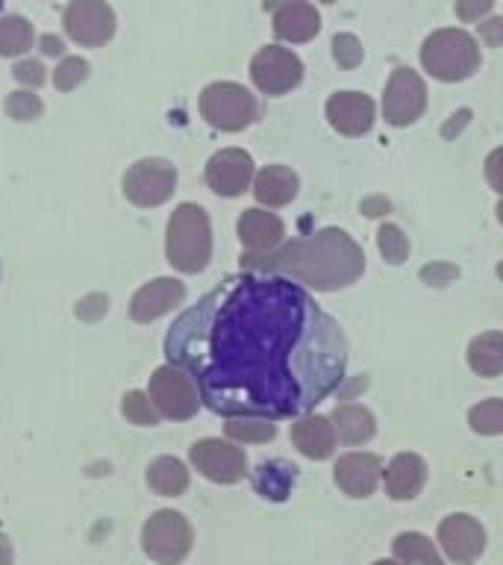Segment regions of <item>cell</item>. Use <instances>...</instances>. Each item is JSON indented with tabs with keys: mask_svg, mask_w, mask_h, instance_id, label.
<instances>
[{
	"mask_svg": "<svg viewBox=\"0 0 503 565\" xmlns=\"http://www.w3.org/2000/svg\"><path fill=\"white\" fill-rule=\"evenodd\" d=\"M168 353L201 388V401L229 418H291L342 386V327L300 282L282 274H245L185 312Z\"/></svg>",
	"mask_w": 503,
	"mask_h": 565,
	"instance_id": "1",
	"label": "cell"
},
{
	"mask_svg": "<svg viewBox=\"0 0 503 565\" xmlns=\"http://www.w3.org/2000/svg\"><path fill=\"white\" fill-rule=\"evenodd\" d=\"M242 268L259 274H282L315 291H335L351 286L365 271V254L344 230L327 227L312 236L291 238L274 250H247Z\"/></svg>",
	"mask_w": 503,
	"mask_h": 565,
	"instance_id": "2",
	"label": "cell"
},
{
	"mask_svg": "<svg viewBox=\"0 0 503 565\" xmlns=\"http://www.w3.org/2000/svg\"><path fill=\"white\" fill-rule=\"evenodd\" d=\"M168 263L183 274H201L212 259L210 215L197 203H180L171 212L165 238Z\"/></svg>",
	"mask_w": 503,
	"mask_h": 565,
	"instance_id": "3",
	"label": "cell"
},
{
	"mask_svg": "<svg viewBox=\"0 0 503 565\" xmlns=\"http://www.w3.org/2000/svg\"><path fill=\"white\" fill-rule=\"evenodd\" d=\"M421 65L436 79L459 83L480 68V47L465 30H436L421 47Z\"/></svg>",
	"mask_w": 503,
	"mask_h": 565,
	"instance_id": "4",
	"label": "cell"
},
{
	"mask_svg": "<svg viewBox=\"0 0 503 565\" xmlns=\"http://www.w3.org/2000/svg\"><path fill=\"white\" fill-rule=\"evenodd\" d=\"M256 97L238 83H212L203 88L201 115L215 130L238 132L256 121Z\"/></svg>",
	"mask_w": 503,
	"mask_h": 565,
	"instance_id": "5",
	"label": "cell"
},
{
	"mask_svg": "<svg viewBox=\"0 0 503 565\" xmlns=\"http://www.w3.org/2000/svg\"><path fill=\"white\" fill-rule=\"evenodd\" d=\"M150 401L157 413L171 422H185L201 409V388L194 377L180 365H159L150 377Z\"/></svg>",
	"mask_w": 503,
	"mask_h": 565,
	"instance_id": "6",
	"label": "cell"
},
{
	"mask_svg": "<svg viewBox=\"0 0 503 565\" xmlns=\"http://www.w3.org/2000/svg\"><path fill=\"white\" fill-rule=\"evenodd\" d=\"M192 524L174 510L153 512L141 530L145 554L159 565H180L192 551Z\"/></svg>",
	"mask_w": 503,
	"mask_h": 565,
	"instance_id": "7",
	"label": "cell"
},
{
	"mask_svg": "<svg viewBox=\"0 0 503 565\" xmlns=\"http://www.w3.org/2000/svg\"><path fill=\"white\" fill-rule=\"evenodd\" d=\"M124 198L132 206L150 210L165 203L176 189V168L168 159H141L124 174Z\"/></svg>",
	"mask_w": 503,
	"mask_h": 565,
	"instance_id": "8",
	"label": "cell"
},
{
	"mask_svg": "<svg viewBox=\"0 0 503 565\" xmlns=\"http://www.w3.org/2000/svg\"><path fill=\"white\" fill-rule=\"evenodd\" d=\"M250 79H254L256 88L263 95H286L295 86H300V79H303V62L289 47L268 44L250 62Z\"/></svg>",
	"mask_w": 503,
	"mask_h": 565,
	"instance_id": "9",
	"label": "cell"
},
{
	"mask_svg": "<svg viewBox=\"0 0 503 565\" xmlns=\"http://www.w3.org/2000/svg\"><path fill=\"white\" fill-rule=\"evenodd\" d=\"M427 109V86L413 68H395L383 95V115L392 127H409Z\"/></svg>",
	"mask_w": 503,
	"mask_h": 565,
	"instance_id": "10",
	"label": "cell"
},
{
	"mask_svg": "<svg viewBox=\"0 0 503 565\" xmlns=\"http://www.w3.org/2000/svg\"><path fill=\"white\" fill-rule=\"evenodd\" d=\"M189 457H192V466L197 468L206 480L221 486L238 483L247 471L245 450L221 439L194 441L192 450H189Z\"/></svg>",
	"mask_w": 503,
	"mask_h": 565,
	"instance_id": "11",
	"label": "cell"
},
{
	"mask_svg": "<svg viewBox=\"0 0 503 565\" xmlns=\"http://www.w3.org/2000/svg\"><path fill=\"white\" fill-rule=\"evenodd\" d=\"M65 30L83 47H104L115 35V12L106 0H71Z\"/></svg>",
	"mask_w": 503,
	"mask_h": 565,
	"instance_id": "12",
	"label": "cell"
},
{
	"mask_svg": "<svg viewBox=\"0 0 503 565\" xmlns=\"http://www.w3.org/2000/svg\"><path fill=\"white\" fill-rule=\"evenodd\" d=\"M254 180V159L242 148H224L206 166V183L221 198H238Z\"/></svg>",
	"mask_w": 503,
	"mask_h": 565,
	"instance_id": "13",
	"label": "cell"
},
{
	"mask_svg": "<svg viewBox=\"0 0 503 565\" xmlns=\"http://www.w3.org/2000/svg\"><path fill=\"white\" fill-rule=\"evenodd\" d=\"M439 545L453 563H474L485 547L483 524L471 515H448L439 527Z\"/></svg>",
	"mask_w": 503,
	"mask_h": 565,
	"instance_id": "14",
	"label": "cell"
},
{
	"mask_svg": "<svg viewBox=\"0 0 503 565\" xmlns=\"http://www.w3.org/2000/svg\"><path fill=\"white\" fill-rule=\"evenodd\" d=\"M185 298V286L174 277H159L145 282L130 300V318L139 324H148L153 318L165 316L168 309L180 307Z\"/></svg>",
	"mask_w": 503,
	"mask_h": 565,
	"instance_id": "15",
	"label": "cell"
},
{
	"mask_svg": "<svg viewBox=\"0 0 503 565\" xmlns=\"http://www.w3.org/2000/svg\"><path fill=\"white\" fill-rule=\"evenodd\" d=\"M327 118L342 136H365L374 127V100L360 92H339L327 100Z\"/></svg>",
	"mask_w": 503,
	"mask_h": 565,
	"instance_id": "16",
	"label": "cell"
},
{
	"mask_svg": "<svg viewBox=\"0 0 503 565\" xmlns=\"http://www.w3.org/2000/svg\"><path fill=\"white\" fill-rule=\"evenodd\" d=\"M379 459L374 454H365V450H353V454H344L339 462H335V483L344 494L351 498H368L374 494L379 483Z\"/></svg>",
	"mask_w": 503,
	"mask_h": 565,
	"instance_id": "17",
	"label": "cell"
},
{
	"mask_svg": "<svg viewBox=\"0 0 503 565\" xmlns=\"http://www.w3.org/2000/svg\"><path fill=\"white\" fill-rule=\"evenodd\" d=\"M321 30V15L309 0H286L274 9V35L282 42L303 44Z\"/></svg>",
	"mask_w": 503,
	"mask_h": 565,
	"instance_id": "18",
	"label": "cell"
},
{
	"mask_svg": "<svg viewBox=\"0 0 503 565\" xmlns=\"http://www.w3.org/2000/svg\"><path fill=\"white\" fill-rule=\"evenodd\" d=\"M238 238L247 250H274L286 238V224L268 210H245L238 218Z\"/></svg>",
	"mask_w": 503,
	"mask_h": 565,
	"instance_id": "19",
	"label": "cell"
},
{
	"mask_svg": "<svg viewBox=\"0 0 503 565\" xmlns=\"http://www.w3.org/2000/svg\"><path fill=\"white\" fill-rule=\"evenodd\" d=\"M291 441L303 457L327 459L335 450V427L324 415H303L291 424Z\"/></svg>",
	"mask_w": 503,
	"mask_h": 565,
	"instance_id": "20",
	"label": "cell"
},
{
	"mask_svg": "<svg viewBox=\"0 0 503 565\" xmlns=\"http://www.w3.org/2000/svg\"><path fill=\"white\" fill-rule=\"evenodd\" d=\"M383 475H386L388 498L413 501L415 494L424 489V483H427V462L418 454H397Z\"/></svg>",
	"mask_w": 503,
	"mask_h": 565,
	"instance_id": "21",
	"label": "cell"
},
{
	"mask_svg": "<svg viewBox=\"0 0 503 565\" xmlns=\"http://www.w3.org/2000/svg\"><path fill=\"white\" fill-rule=\"evenodd\" d=\"M298 174L286 166H265L254 180L256 201L263 206H286L298 194Z\"/></svg>",
	"mask_w": 503,
	"mask_h": 565,
	"instance_id": "22",
	"label": "cell"
},
{
	"mask_svg": "<svg viewBox=\"0 0 503 565\" xmlns=\"http://www.w3.org/2000/svg\"><path fill=\"white\" fill-rule=\"evenodd\" d=\"M333 427H335V439L344 441V445H365V441L374 439V433H377L374 415L360 404L335 406Z\"/></svg>",
	"mask_w": 503,
	"mask_h": 565,
	"instance_id": "23",
	"label": "cell"
},
{
	"mask_svg": "<svg viewBox=\"0 0 503 565\" xmlns=\"http://www.w3.org/2000/svg\"><path fill=\"white\" fill-rule=\"evenodd\" d=\"M468 365L480 377H497L503 374V333L477 335L474 342L468 344Z\"/></svg>",
	"mask_w": 503,
	"mask_h": 565,
	"instance_id": "24",
	"label": "cell"
},
{
	"mask_svg": "<svg viewBox=\"0 0 503 565\" xmlns=\"http://www.w3.org/2000/svg\"><path fill=\"white\" fill-rule=\"evenodd\" d=\"M148 486L157 494H183L189 489V471L176 457H157L148 466Z\"/></svg>",
	"mask_w": 503,
	"mask_h": 565,
	"instance_id": "25",
	"label": "cell"
},
{
	"mask_svg": "<svg viewBox=\"0 0 503 565\" xmlns=\"http://www.w3.org/2000/svg\"><path fill=\"white\" fill-rule=\"evenodd\" d=\"M35 33L26 18H0V56H21L33 47Z\"/></svg>",
	"mask_w": 503,
	"mask_h": 565,
	"instance_id": "26",
	"label": "cell"
},
{
	"mask_svg": "<svg viewBox=\"0 0 503 565\" xmlns=\"http://www.w3.org/2000/svg\"><path fill=\"white\" fill-rule=\"evenodd\" d=\"M395 556L404 565H441V556L424 533H400L395 539Z\"/></svg>",
	"mask_w": 503,
	"mask_h": 565,
	"instance_id": "27",
	"label": "cell"
},
{
	"mask_svg": "<svg viewBox=\"0 0 503 565\" xmlns=\"http://www.w3.org/2000/svg\"><path fill=\"white\" fill-rule=\"evenodd\" d=\"M254 483L265 498L282 501V498L289 494L291 483H295V468L286 466V462H265V466H259V471H256Z\"/></svg>",
	"mask_w": 503,
	"mask_h": 565,
	"instance_id": "28",
	"label": "cell"
},
{
	"mask_svg": "<svg viewBox=\"0 0 503 565\" xmlns=\"http://www.w3.org/2000/svg\"><path fill=\"white\" fill-rule=\"evenodd\" d=\"M224 433H227L233 441H271L277 436V427L271 424V418H256V415H242V418H229L224 424Z\"/></svg>",
	"mask_w": 503,
	"mask_h": 565,
	"instance_id": "29",
	"label": "cell"
},
{
	"mask_svg": "<svg viewBox=\"0 0 503 565\" xmlns=\"http://www.w3.org/2000/svg\"><path fill=\"white\" fill-rule=\"evenodd\" d=\"M471 430L480 436H501L503 433V397H489L468 413Z\"/></svg>",
	"mask_w": 503,
	"mask_h": 565,
	"instance_id": "30",
	"label": "cell"
},
{
	"mask_svg": "<svg viewBox=\"0 0 503 565\" xmlns=\"http://www.w3.org/2000/svg\"><path fill=\"white\" fill-rule=\"evenodd\" d=\"M121 413L127 422L141 424V427H153V424L159 422V413H157V406H153V401H150L145 392H136V388L124 395Z\"/></svg>",
	"mask_w": 503,
	"mask_h": 565,
	"instance_id": "31",
	"label": "cell"
},
{
	"mask_svg": "<svg viewBox=\"0 0 503 565\" xmlns=\"http://www.w3.org/2000/svg\"><path fill=\"white\" fill-rule=\"evenodd\" d=\"M377 247L379 254L386 256L392 265L406 263V256H409V238L404 236V230L395 227V224H383L377 230Z\"/></svg>",
	"mask_w": 503,
	"mask_h": 565,
	"instance_id": "32",
	"label": "cell"
},
{
	"mask_svg": "<svg viewBox=\"0 0 503 565\" xmlns=\"http://www.w3.org/2000/svg\"><path fill=\"white\" fill-rule=\"evenodd\" d=\"M88 77V62L83 56H68V60H62L53 71V86L60 88V92H71V88H77L83 79Z\"/></svg>",
	"mask_w": 503,
	"mask_h": 565,
	"instance_id": "33",
	"label": "cell"
},
{
	"mask_svg": "<svg viewBox=\"0 0 503 565\" xmlns=\"http://www.w3.org/2000/svg\"><path fill=\"white\" fill-rule=\"evenodd\" d=\"M44 109V104L39 100V95L33 92H15V95L7 97V113L9 118H15V121H33L39 118Z\"/></svg>",
	"mask_w": 503,
	"mask_h": 565,
	"instance_id": "34",
	"label": "cell"
},
{
	"mask_svg": "<svg viewBox=\"0 0 503 565\" xmlns=\"http://www.w3.org/2000/svg\"><path fill=\"white\" fill-rule=\"evenodd\" d=\"M333 56L342 68H356L362 62V44L356 35L339 33L333 39Z\"/></svg>",
	"mask_w": 503,
	"mask_h": 565,
	"instance_id": "35",
	"label": "cell"
},
{
	"mask_svg": "<svg viewBox=\"0 0 503 565\" xmlns=\"http://www.w3.org/2000/svg\"><path fill=\"white\" fill-rule=\"evenodd\" d=\"M12 77L21 83V86H42L44 83V65L35 60H24L18 62L15 68H12Z\"/></svg>",
	"mask_w": 503,
	"mask_h": 565,
	"instance_id": "36",
	"label": "cell"
},
{
	"mask_svg": "<svg viewBox=\"0 0 503 565\" xmlns=\"http://www.w3.org/2000/svg\"><path fill=\"white\" fill-rule=\"evenodd\" d=\"M492 7H494V0H457V15L459 21L471 24V21H480L483 15H489Z\"/></svg>",
	"mask_w": 503,
	"mask_h": 565,
	"instance_id": "37",
	"label": "cell"
},
{
	"mask_svg": "<svg viewBox=\"0 0 503 565\" xmlns=\"http://www.w3.org/2000/svg\"><path fill=\"white\" fill-rule=\"evenodd\" d=\"M106 307H109V298L106 295H88L77 303V316L83 321H97V318L106 316Z\"/></svg>",
	"mask_w": 503,
	"mask_h": 565,
	"instance_id": "38",
	"label": "cell"
},
{
	"mask_svg": "<svg viewBox=\"0 0 503 565\" xmlns=\"http://www.w3.org/2000/svg\"><path fill=\"white\" fill-rule=\"evenodd\" d=\"M485 180H489L494 192L503 194V148L492 150L489 159H485Z\"/></svg>",
	"mask_w": 503,
	"mask_h": 565,
	"instance_id": "39",
	"label": "cell"
},
{
	"mask_svg": "<svg viewBox=\"0 0 503 565\" xmlns=\"http://www.w3.org/2000/svg\"><path fill=\"white\" fill-rule=\"evenodd\" d=\"M480 39H483L485 44H492V47L503 44V18L483 21V24H480Z\"/></svg>",
	"mask_w": 503,
	"mask_h": 565,
	"instance_id": "40",
	"label": "cell"
},
{
	"mask_svg": "<svg viewBox=\"0 0 503 565\" xmlns=\"http://www.w3.org/2000/svg\"><path fill=\"white\" fill-rule=\"evenodd\" d=\"M421 277L424 280H430V286L432 282H436V286H445L450 277H457V268H450V265H436V268H424Z\"/></svg>",
	"mask_w": 503,
	"mask_h": 565,
	"instance_id": "41",
	"label": "cell"
},
{
	"mask_svg": "<svg viewBox=\"0 0 503 565\" xmlns=\"http://www.w3.org/2000/svg\"><path fill=\"white\" fill-rule=\"evenodd\" d=\"M362 210H365V215H383V212H388V201H383V198H371V201L362 203Z\"/></svg>",
	"mask_w": 503,
	"mask_h": 565,
	"instance_id": "42",
	"label": "cell"
},
{
	"mask_svg": "<svg viewBox=\"0 0 503 565\" xmlns=\"http://www.w3.org/2000/svg\"><path fill=\"white\" fill-rule=\"evenodd\" d=\"M42 51L47 56H56V53H62V42L56 35H42Z\"/></svg>",
	"mask_w": 503,
	"mask_h": 565,
	"instance_id": "43",
	"label": "cell"
},
{
	"mask_svg": "<svg viewBox=\"0 0 503 565\" xmlns=\"http://www.w3.org/2000/svg\"><path fill=\"white\" fill-rule=\"evenodd\" d=\"M0 565H12V545L3 533H0Z\"/></svg>",
	"mask_w": 503,
	"mask_h": 565,
	"instance_id": "44",
	"label": "cell"
},
{
	"mask_svg": "<svg viewBox=\"0 0 503 565\" xmlns=\"http://www.w3.org/2000/svg\"><path fill=\"white\" fill-rule=\"evenodd\" d=\"M497 221H501V224H503V201L497 203Z\"/></svg>",
	"mask_w": 503,
	"mask_h": 565,
	"instance_id": "45",
	"label": "cell"
},
{
	"mask_svg": "<svg viewBox=\"0 0 503 565\" xmlns=\"http://www.w3.org/2000/svg\"><path fill=\"white\" fill-rule=\"evenodd\" d=\"M277 3H286V0H265V7H277Z\"/></svg>",
	"mask_w": 503,
	"mask_h": 565,
	"instance_id": "46",
	"label": "cell"
},
{
	"mask_svg": "<svg viewBox=\"0 0 503 565\" xmlns=\"http://www.w3.org/2000/svg\"><path fill=\"white\" fill-rule=\"evenodd\" d=\"M374 565H397V563H392V559H379V563H374Z\"/></svg>",
	"mask_w": 503,
	"mask_h": 565,
	"instance_id": "47",
	"label": "cell"
},
{
	"mask_svg": "<svg viewBox=\"0 0 503 565\" xmlns=\"http://www.w3.org/2000/svg\"><path fill=\"white\" fill-rule=\"evenodd\" d=\"M497 277H501V280H503V263L497 265Z\"/></svg>",
	"mask_w": 503,
	"mask_h": 565,
	"instance_id": "48",
	"label": "cell"
},
{
	"mask_svg": "<svg viewBox=\"0 0 503 565\" xmlns=\"http://www.w3.org/2000/svg\"><path fill=\"white\" fill-rule=\"evenodd\" d=\"M321 3H333V0H321Z\"/></svg>",
	"mask_w": 503,
	"mask_h": 565,
	"instance_id": "49",
	"label": "cell"
}]
</instances>
